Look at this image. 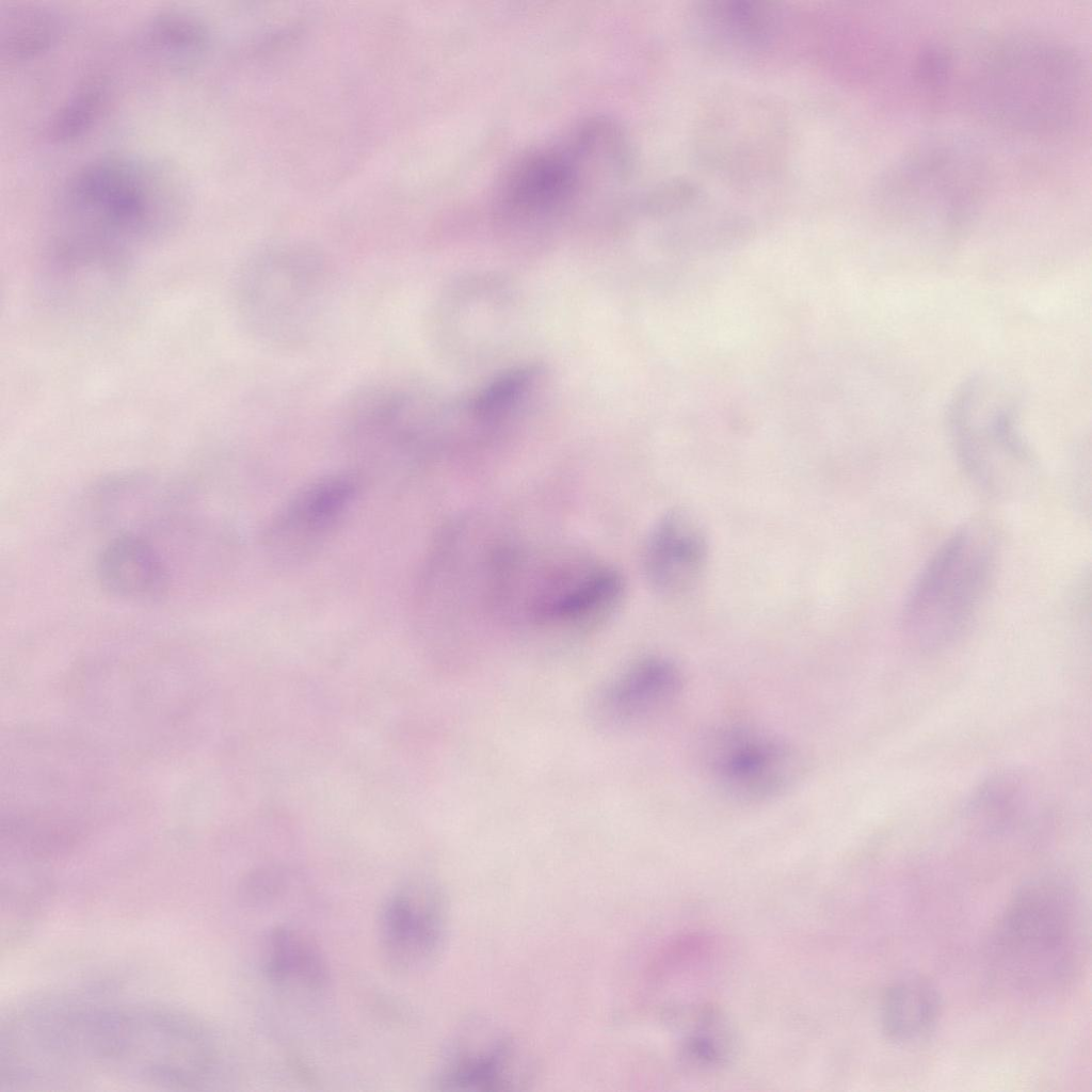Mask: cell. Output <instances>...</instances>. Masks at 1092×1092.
<instances>
[{"mask_svg":"<svg viewBox=\"0 0 1092 1092\" xmlns=\"http://www.w3.org/2000/svg\"><path fill=\"white\" fill-rule=\"evenodd\" d=\"M320 254L287 244L261 251L244 264L237 303L245 325L272 344H294L311 335L327 289Z\"/></svg>","mask_w":1092,"mask_h":1092,"instance_id":"obj_9","label":"cell"},{"mask_svg":"<svg viewBox=\"0 0 1092 1092\" xmlns=\"http://www.w3.org/2000/svg\"><path fill=\"white\" fill-rule=\"evenodd\" d=\"M989 168L970 144L951 136L924 141L877 181L874 199L888 215L916 224L958 225L986 199Z\"/></svg>","mask_w":1092,"mask_h":1092,"instance_id":"obj_7","label":"cell"},{"mask_svg":"<svg viewBox=\"0 0 1092 1092\" xmlns=\"http://www.w3.org/2000/svg\"><path fill=\"white\" fill-rule=\"evenodd\" d=\"M682 685V674L674 661L662 656L644 657L599 692L594 711L608 725L643 721L673 704Z\"/></svg>","mask_w":1092,"mask_h":1092,"instance_id":"obj_17","label":"cell"},{"mask_svg":"<svg viewBox=\"0 0 1092 1092\" xmlns=\"http://www.w3.org/2000/svg\"><path fill=\"white\" fill-rule=\"evenodd\" d=\"M1040 786L1027 772L1002 769L989 775L971 793L966 815L987 834L1008 836L1037 828L1044 815Z\"/></svg>","mask_w":1092,"mask_h":1092,"instance_id":"obj_19","label":"cell"},{"mask_svg":"<svg viewBox=\"0 0 1092 1092\" xmlns=\"http://www.w3.org/2000/svg\"><path fill=\"white\" fill-rule=\"evenodd\" d=\"M785 14L762 0H706L689 14L691 35L704 50L725 60H758L783 35Z\"/></svg>","mask_w":1092,"mask_h":1092,"instance_id":"obj_14","label":"cell"},{"mask_svg":"<svg viewBox=\"0 0 1092 1092\" xmlns=\"http://www.w3.org/2000/svg\"><path fill=\"white\" fill-rule=\"evenodd\" d=\"M625 175L614 141L595 123L564 143L523 155L504 173L497 193L503 215L517 222L556 218L583 200L603 174Z\"/></svg>","mask_w":1092,"mask_h":1092,"instance_id":"obj_8","label":"cell"},{"mask_svg":"<svg viewBox=\"0 0 1092 1092\" xmlns=\"http://www.w3.org/2000/svg\"><path fill=\"white\" fill-rule=\"evenodd\" d=\"M444 895L431 881L412 878L384 900L378 937L386 964L398 973L422 970L440 954L447 933Z\"/></svg>","mask_w":1092,"mask_h":1092,"instance_id":"obj_13","label":"cell"},{"mask_svg":"<svg viewBox=\"0 0 1092 1092\" xmlns=\"http://www.w3.org/2000/svg\"><path fill=\"white\" fill-rule=\"evenodd\" d=\"M1074 894L1055 878L1034 879L1007 904L995 935L996 964L1018 990L1046 993L1075 970L1081 922Z\"/></svg>","mask_w":1092,"mask_h":1092,"instance_id":"obj_6","label":"cell"},{"mask_svg":"<svg viewBox=\"0 0 1092 1092\" xmlns=\"http://www.w3.org/2000/svg\"><path fill=\"white\" fill-rule=\"evenodd\" d=\"M624 591L621 574L594 558L510 548L496 577L495 603L523 623L581 631L607 621Z\"/></svg>","mask_w":1092,"mask_h":1092,"instance_id":"obj_4","label":"cell"},{"mask_svg":"<svg viewBox=\"0 0 1092 1092\" xmlns=\"http://www.w3.org/2000/svg\"><path fill=\"white\" fill-rule=\"evenodd\" d=\"M1007 396L976 382L958 398L951 418L956 451L968 476L996 496L1014 495L1032 478V460Z\"/></svg>","mask_w":1092,"mask_h":1092,"instance_id":"obj_10","label":"cell"},{"mask_svg":"<svg viewBox=\"0 0 1092 1092\" xmlns=\"http://www.w3.org/2000/svg\"><path fill=\"white\" fill-rule=\"evenodd\" d=\"M149 42L168 55H192L204 48L206 32L194 17L167 13L156 18L149 28Z\"/></svg>","mask_w":1092,"mask_h":1092,"instance_id":"obj_24","label":"cell"},{"mask_svg":"<svg viewBox=\"0 0 1092 1092\" xmlns=\"http://www.w3.org/2000/svg\"><path fill=\"white\" fill-rule=\"evenodd\" d=\"M998 548L996 531L981 520L964 524L937 547L902 612L903 631L914 644L936 651L964 635L995 575Z\"/></svg>","mask_w":1092,"mask_h":1092,"instance_id":"obj_5","label":"cell"},{"mask_svg":"<svg viewBox=\"0 0 1092 1092\" xmlns=\"http://www.w3.org/2000/svg\"><path fill=\"white\" fill-rule=\"evenodd\" d=\"M971 59L961 102L982 123L1030 139L1065 136L1088 112L1089 78L1081 55L1065 42L1011 32Z\"/></svg>","mask_w":1092,"mask_h":1092,"instance_id":"obj_3","label":"cell"},{"mask_svg":"<svg viewBox=\"0 0 1092 1092\" xmlns=\"http://www.w3.org/2000/svg\"><path fill=\"white\" fill-rule=\"evenodd\" d=\"M535 373V369L525 367L499 376L478 395L472 403V412L488 420L507 413L526 394Z\"/></svg>","mask_w":1092,"mask_h":1092,"instance_id":"obj_25","label":"cell"},{"mask_svg":"<svg viewBox=\"0 0 1092 1092\" xmlns=\"http://www.w3.org/2000/svg\"><path fill=\"white\" fill-rule=\"evenodd\" d=\"M433 404L421 392L398 385L360 390L348 406L350 436L376 456L408 462L430 446Z\"/></svg>","mask_w":1092,"mask_h":1092,"instance_id":"obj_12","label":"cell"},{"mask_svg":"<svg viewBox=\"0 0 1092 1092\" xmlns=\"http://www.w3.org/2000/svg\"><path fill=\"white\" fill-rule=\"evenodd\" d=\"M708 540L700 520L674 509L651 529L643 552L646 579L659 594L677 597L692 590L708 560Z\"/></svg>","mask_w":1092,"mask_h":1092,"instance_id":"obj_16","label":"cell"},{"mask_svg":"<svg viewBox=\"0 0 1092 1092\" xmlns=\"http://www.w3.org/2000/svg\"><path fill=\"white\" fill-rule=\"evenodd\" d=\"M168 188L163 176L132 160L103 159L78 172L60 200L50 278L64 289L91 290L121 277L135 253L173 224Z\"/></svg>","mask_w":1092,"mask_h":1092,"instance_id":"obj_1","label":"cell"},{"mask_svg":"<svg viewBox=\"0 0 1092 1092\" xmlns=\"http://www.w3.org/2000/svg\"><path fill=\"white\" fill-rule=\"evenodd\" d=\"M357 481L349 473L330 475L304 486L272 521L267 546L277 561H300L320 546L350 511Z\"/></svg>","mask_w":1092,"mask_h":1092,"instance_id":"obj_15","label":"cell"},{"mask_svg":"<svg viewBox=\"0 0 1092 1092\" xmlns=\"http://www.w3.org/2000/svg\"><path fill=\"white\" fill-rule=\"evenodd\" d=\"M96 573L108 593L125 600L155 601L168 589L160 553L140 534L122 533L111 540L97 558Z\"/></svg>","mask_w":1092,"mask_h":1092,"instance_id":"obj_20","label":"cell"},{"mask_svg":"<svg viewBox=\"0 0 1092 1092\" xmlns=\"http://www.w3.org/2000/svg\"><path fill=\"white\" fill-rule=\"evenodd\" d=\"M39 1048L53 1080L101 1074L168 1087L183 1082L195 1056L184 1014L136 1003H54Z\"/></svg>","mask_w":1092,"mask_h":1092,"instance_id":"obj_2","label":"cell"},{"mask_svg":"<svg viewBox=\"0 0 1092 1092\" xmlns=\"http://www.w3.org/2000/svg\"><path fill=\"white\" fill-rule=\"evenodd\" d=\"M704 769L725 794L742 802L778 798L802 777L805 761L786 740L746 726H722L701 746Z\"/></svg>","mask_w":1092,"mask_h":1092,"instance_id":"obj_11","label":"cell"},{"mask_svg":"<svg viewBox=\"0 0 1092 1092\" xmlns=\"http://www.w3.org/2000/svg\"><path fill=\"white\" fill-rule=\"evenodd\" d=\"M100 101L101 92L97 89L81 93L55 118L53 134L65 139L78 135L95 118Z\"/></svg>","mask_w":1092,"mask_h":1092,"instance_id":"obj_26","label":"cell"},{"mask_svg":"<svg viewBox=\"0 0 1092 1092\" xmlns=\"http://www.w3.org/2000/svg\"><path fill=\"white\" fill-rule=\"evenodd\" d=\"M263 971L272 982L307 990H320L328 980L327 963L318 945L300 930L288 927L270 932Z\"/></svg>","mask_w":1092,"mask_h":1092,"instance_id":"obj_22","label":"cell"},{"mask_svg":"<svg viewBox=\"0 0 1092 1092\" xmlns=\"http://www.w3.org/2000/svg\"><path fill=\"white\" fill-rule=\"evenodd\" d=\"M478 1031L456 1041L436 1078L440 1090L494 1092L524 1083V1062L512 1040L496 1030Z\"/></svg>","mask_w":1092,"mask_h":1092,"instance_id":"obj_18","label":"cell"},{"mask_svg":"<svg viewBox=\"0 0 1092 1092\" xmlns=\"http://www.w3.org/2000/svg\"><path fill=\"white\" fill-rule=\"evenodd\" d=\"M57 22L41 10H17L7 18L3 44L10 57L27 58L45 50L53 41Z\"/></svg>","mask_w":1092,"mask_h":1092,"instance_id":"obj_23","label":"cell"},{"mask_svg":"<svg viewBox=\"0 0 1092 1092\" xmlns=\"http://www.w3.org/2000/svg\"><path fill=\"white\" fill-rule=\"evenodd\" d=\"M941 1014V998L928 981L911 978L890 985L882 999L880 1021L884 1035L897 1044H912L929 1035Z\"/></svg>","mask_w":1092,"mask_h":1092,"instance_id":"obj_21","label":"cell"}]
</instances>
